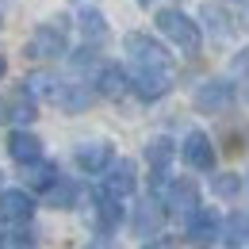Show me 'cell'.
<instances>
[{
    "label": "cell",
    "mask_w": 249,
    "mask_h": 249,
    "mask_svg": "<svg viewBox=\"0 0 249 249\" xmlns=\"http://www.w3.org/2000/svg\"><path fill=\"white\" fill-rule=\"evenodd\" d=\"M157 27H161V35H169V42H177L184 54H196V50H199V27L188 19L184 12H177V8L157 12Z\"/></svg>",
    "instance_id": "obj_1"
},
{
    "label": "cell",
    "mask_w": 249,
    "mask_h": 249,
    "mask_svg": "<svg viewBox=\"0 0 249 249\" xmlns=\"http://www.w3.org/2000/svg\"><path fill=\"white\" fill-rule=\"evenodd\" d=\"M126 58H130V65L134 69H173V62H169V54H165V46L161 42H154L150 35H126Z\"/></svg>",
    "instance_id": "obj_2"
},
{
    "label": "cell",
    "mask_w": 249,
    "mask_h": 249,
    "mask_svg": "<svg viewBox=\"0 0 249 249\" xmlns=\"http://www.w3.org/2000/svg\"><path fill=\"white\" fill-rule=\"evenodd\" d=\"M62 54H65V23L62 19L38 27L31 35V42H27V58H35V62H54Z\"/></svg>",
    "instance_id": "obj_3"
},
{
    "label": "cell",
    "mask_w": 249,
    "mask_h": 249,
    "mask_svg": "<svg viewBox=\"0 0 249 249\" xmlns=\"http://www.w3.org/2000/svg\"><path fill=\"white\" fill-rule=\"evenodd\" d=\"M218 234H222L218 215L207 211V207H196V211H192V222H188V246L192 249H211L218 242Z\"/></svg>",
    "instance_id": "obj_4"
},
{
    "label": "cell",
    "mask_w": 249,
    "mask_h": 249,
    "mask_svg": "<svg viewBox=\"0 0 249 249\" xmlns=\"http://www.w3.org/2000/svg\"><path fill=\"white\" fill-rule=\"evenodd\" d=\"M130 89L142 100H161L173 89V69H134L130 73Z\"/></svg>",
    "instance_id": "obj_5"
},
{
    "label": "cell",
    "mask_w": 249,
    "mask_h": 249,
    "mask_svg": "<svg viewBox=\"0 0 249 249\" xmlns=\"http://www.w3.org/2000/svg\"><path fill=\"white\" fill-rule=\"evenodd\" d=\"M230 104H234V85H230V81H203V85L196 89V107L207 111V115L226 111Z\"/></svg>",
    "instance_id": "obj_6"
},
{
    "label": "cell",
    "mask_w": 249,
    "mask_h": 249,
    "mask_svg": "<svg viewBox=\"0 0 249 249\" xmlns=\"http://www.w3.org/2000/svg\"><path fill=\"white\" fill-rule=\"evenodd\" d=\"M35 215V199L23 192V188H8L0 192V222L4 226H19Z\"/></svg>",
    "instance_id": "obj_7"
},
{
    "label": "cell",
    "mask_w": 249,
    "mask_h": 249,
    "mask_svg": "<svg viewBox=\"0 0 249 249\" xmlns=\"http://www.w3.org/2000/svg\"><path fill=\"white\" fill-rule=\"evenodd\" d=\"M161 192H165V207L177 211V215H192L199 207V188H196V180H188V177L169 180V188H161Z\"/></svg>",
    "instance_id": "obj_8"
},
{
    "label": "cell",
    "mask_w": 249,
    "mask_h": 249,
    "mask_svg": "<svg viewBox=\"0 0 249 249\" xmlns=\"http://www.w3.org/2000/svg\"><path fill=\"white\" fill-rule=\"evenodd\" d=\"M96 89H100V96H107V100H123L126 89H130V73H126L123 65H100Z\"/></svg>",
    "instance_id": "obj_9"
},
{
    "label": "cell",
    "mask_w": 249,
    "mask_h": 249,
    "mask_svg": "<svg viewBox=\"0 0 249 249\" xmlns=\"http://www.w3.org/2000/svg\"><path fill=\"white\" fill-rule=\"evenodd\" d=\"M180 154H184V161L192 165V169H203V173H207V169L215 165V150H211V138H207V134H199V130H192V134L184 138V150H180Z\"/></svg>",
    "instance_id": "obj_10"
},
{
    "label": "cell",
    "mask_w": 249,
    "mask_h": 249,
    "mask_svg": "<svg viewBox=\"0 0 249 249\" xmlns=\"http://www.w3.org/2000/svg\"><path fill=\"white\" fill-rule=\"evenodd\" d=\"M92 222H96V230L100 234H111L115 226H119V218H123V207H119V199L115 196H107V192H100L92 199Z\"/></svg>",
    "instance_id": "obj_11"
},
{
    "label": "cell",
    "mask_w": 249,
    "mask_h": 249,
    "mask_svg": "<svg viewBox=\"0 0 249 249\" xmlns=\"http://www.w3.org/2000/svg\"><path fill=\"white\" fill-rule=\"evenodd\" d=\"M8 154H12L16 165H31V161L42 157V142H38L35 134H27V130H12V138H8Z\"/></svg>",
    "instance_id": "obj_12"
},
{
    "label": "cell",
    "mask_w": 249,
    "mask_h": 249,
    "mask_svg": "<svg viewBox=\"0 0 249 249\" xmlns=\"http://www.w3.org/2000/svg\"><path fill=\"white\" fill-rule=\"evenodd\" d=\"M100 192H107V196H115V199H123L134 192V165L130 161H119V165H111L107 169V177H104V188Z\"/></svg>",
    "instance_id": "obj_13"
},
{
    "label": "cell",
    "mask_w": 249,
    "mask_h": 249,
    "mask_svg": "<svg viewBox=\"0 0 249 249\" xmlns=\"http://www.w3.org/2000/svg\"><path fill=\"white\" fill-rule=\"evenodd\" d=\"M77 165L85 169V173H104L107 165H111V146L107 142H85V146H77Z\"/></svg>",
    "instance_id": "obj_14"
},
{
    "label": "cell",
    "mask_w": 249,
    "mask_h": 249,
    "mask_svg": "<svg viewBox=\"0 0 249 249\" xmlns=\"http://www.w3.org/2000/svg\"><path fill=\"white\" fill-rule=\"evenodd\" d=\"M146 161H150V169H154V188L161 192V188H165V169H169V161H173V142H169V138H154V142L146 146Z\"/></svg>",
    "instance_id": "obj_15"
},
{
    "label": "cell",
    "mask_w": 249,
    "mask_h": 249,
    "mask_svg": "<svg viewBox=\"0 0 249 249\" xmlns=\"http://www.w3.org/2000/svg\"><path fill=\"white\" fill-rule=\"evenodd\" d=\"M77 27H81V35H85L89 46H100V42L107 38V23H104V16H100L96 8H81V12H77Z\"/></svg>",
    "instance_id": "obj_16"
},
{
    "label": "cell",
    "mask_w": 249,
    "mask_h": 249,
    "mask_svg": "<svg viewBox=\"0 0 249 249\" xmlns=\"http://www.w3.org/2000/svg\"><path fill=\"white\" fill-rule=\"evenodd\" d=\"M54 100L62 104L65 111H85V107L92 104V92H89L85 85H58V92H54Z\"/></svg>",
    "instance_id": "obj_17"
},
{
    "label": "cell",
    "mask_w": 249,
    "mask_h": 249,
    "mask_svg": "<svg viewBox=\"0 0 249 249\" xmlns=\"http://www.w3.org/2000/svg\"><path fill=\"white\" fill-rule=\"evenodd\" d=\"M199 19L207 23V31H211L215 42H226V38H230V19H226V12H222V8L203 4V8H199Z\"/></svg>",
    "instance_id": "obj_18"
},
{
    "label": "cell",
    "mask_w": 249,
    "mask_h": 249,
    "mask_svg": "<svg viewBox=\"0 0 249 249\" xmlns=\"http://www.w3.org/2000/svg\"><path fill=\"white\" fill-rule=\"evenodd\" d=\"M23 92H27V100H54V92H58V81H54V77H46V73H31Z\"/></svg>",
    "instance_id": "obj_19"
},
{
    "label": "cell",
    "mask_w": 249,
    "mask_h": 249,
    "mask_svg": "<svg viewBox=\"0 0 249 249\" xmlns=\"http://www.w3.org/2000/svg\"><path fill=\"white\" fill-rule=\"evenodd\" d=\"M157 226H161V207H157L154 199H146V203L138 207V215H134V230H138V234H154Z\"/></svg>",
    "instance_id": "obj_20"
},
{
    "label": "cell",
    "mask_w": 249,
    "mask_h": 249,
    "mask_svg": "<svg viewBox=\"0 0 249 249\" xmlns=\"http://www.w3.org/2000/svg\"><path fill=\"white\" fill-rule=\"evenodd\" d=\"M73 199H77V184H69V180H62V177L46 188V203H50V207H69Z\"/></svg>",
    "instance_id": "obj_21"
},
{
    "label": "cell",
    "mask_w": 249,
    "mask_h": 249,
    "mask_svg": "<svg viewBox=\"0 0 249 249\" xmlns=\"http://www.w3.org/2000/svg\"><path fill=\"white\" fill-rule=\"evenodd\" d=\"M27 169H31V184H35V188H42V192H46V188L58 180V169H54V165H42V157H38V161H31Z\"/></svg>",
    "instance_id": "obj_22"
},
{
    "label": "cell",
    "mask_w": 249,
    "mask_h": 249,
    "mask_svg": "<svg viewBox=\"0 0 249 249\" xmlns=\"http://www.w3.org/2000/svg\"><path fill=\"white\" fill-rule=\"evenodd\" d=\"M226 234H230L234 246L246 242V238H249V215H234V218H230V226H226Z\"/></svg>",
    "instance_id": "obj_23"
},
{
    "label": "cell",
    "mask_w": 249,
    "mask_h": 249,
    "mask_svg": "<svg viewBox=\"0 0 249 249\" xmlns=\"http://www.w3.org/2000/svg\"><path fill=\"white\" fill-rule=\"evenodd\" d=\"M238 188H242V180H238L234 173H222V177H215V192H218V196H226V199H230V196H238Z\"/></svg>",
    "instance_id": "obj_24"
},
{
    "label": "cell",
    "mask_w": 249,
    "mask_h": 249,
    "mask_svg": "<svg viewBox=\"0 0 249 249\" xmlns=\"http://www.w3.org/2000/svg\"><path fill=\"white\" fill-rule=\"evenodd\" d=\"M230 73H234V77H242V81H249V46L234 58V62H230Z\"/></svg>",
    "instance_id": "obj_25"
},
{
    "label": "cell",
    "mask_w": 249,
    "mask_h": 249,
    "mask_svg": "<svg viewBox=\"0 0 249 249\" xmlns=\"http://www.w3.org/2000/svg\"><path fill=\"white\" fill-rule=\"evenodd\" d=\"M4 249H35V242H31V238H8Z\"/></svg>",
    "instance_id": "obj_26"
},
{
    "label": "cell",
    "mask_w": 249,
    "mask_h": 249,
    "mask_svg": "<svg viewBox=\"0 0 249 249\" xmlns=\"http://www.w3.org/2000/svg\"><path fill=\"white\" fill-rule=\"evenodd\" d=\"M238 23L249 31V0H238Z\"/></svg>",
    "instance_id": "obj_27"
},
{
    "label": "cell",
    "mask_w": 249,
    "mask_h": 249,
    "mask_svg": "<svg viewBox=\"0 0 249 249\" xmlns=\"http://www.w3.org/2000/svg\"><path fill=\"white\" fill-rule=\"evenodd\" d=\"M142 249H177V242L173 238H157V242H150V246H142Z\"/></svg>",
    "instance_id": "obj_28"
},
{
    "label": "cell",
    "mask_w": 249,
    "mask_h": 249,
    "mask_svg": "<svg viewBox=\"0 0 249 249\" xmlns=\"http://www.w3.org/2000/svg\"><path fill=\"white\" fill-rule=\"evenodd\" d=\"M89 249H119V246H115L111 238H96V242H92V246H89Z\"/></svg>",
    "instance_id": "obj_29"
},
{
    "label": "cell",
    "mask_w": 249,
    "mask_h": 249,
    "mask_svg": "<svg viewBox=\"0 0 249 249\" xmlns=\"http://www.w3.org/2000/svg\"><path fill=\"white\" fill-rule=\"evenodd\" d=\"M4 73H8V62H4V54H0V77H4Z\"/></svg>",
    "instance_id": "obj_30"
},
{
    "label": "cell",
    "mask_w": 249,
    "mask_h": 249,
    "mask_svg": "<svg viewBox=\"0 0 249 249\" xmlns=\"http://www.w3.org/2000/svg\"><path fill=\"white\" fill-rule=\"evenodd\" d=\"M138 4H154V0H138Z\"/></svg>",
    "instance_id": "obj_31"
},
{
    "label": "cell",
    "mask_w": 249,
    "mask_h": 249,
    "mask_svg": "<svg viewBox=\"0 0 249 249\" xmlns=\"http://www.w3.org/2000/svg\"><path fill=\"white\" fill-rule=\"evenodd\" d=\"M0 119H4V107H0Z\"/></svg>",
    "instance_id": "obj_32"
}]
</instances>
